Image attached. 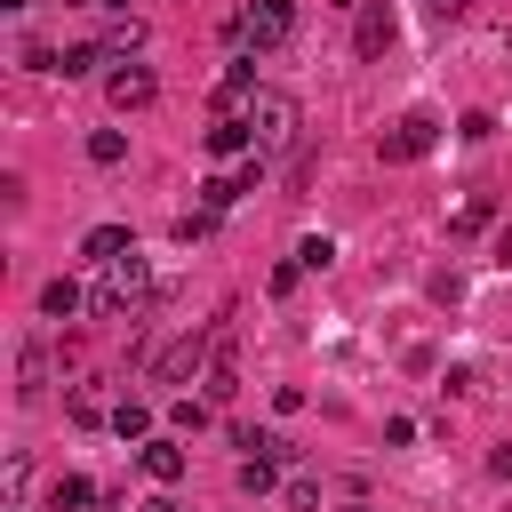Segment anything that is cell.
Here are the masks:
<instances>
[{
  "instance_id": "24",
  "label": "cell",
  "mask_w": 512,
  "mask_h": 512,
  "mask_svg": "<svg viewBox=\"0 0 512 512\" xmlns=\"http://www.w3.org/2000/svg\"><path fill=\"white\" fill-rule=\"evenodd\" d=\"M200 232H216V208H184L176 216V240H200Z\"/></svg>"
},
{
  "instance_id": "27",
  "label": "cell",
  "mask_w": 512,
  "mask_h": 512,
  "mask_svg": "<svg viewBox=\"0 0 512 512\" xmlns=\"http://www.w3.org/2000/svg\"><path fill=\"white\" fill-rule=\"evenodd\" d=\"M280 496H288V504H296V512H312V504H320V480H288V488H280Z\"/></svg>"
},
{
  "instance_id": "13",
  "label": "cell",
  "mask_w": 512,
  "mask_h": 512,
  "mask_svg": "<svg viewBox=\"0 0 512 512\" xmlns=\"http://www.w3.org/2000/svg\"><path fill=\"white\" fill-rule=\"evenodd\" d=\"M88 504H96V488H88L80 472H56V480H48V512H88Z\"/></svg>"
},
{
  "instance_id": "20",
  "label": "cell",
  "mask_w": 512,
  "mask_h": 512,
  "mask_svg": "<svg viewBox=\"0 0 512 512\" xmlns=\"http://www.w3.org/2000/svg\"><path fill=\"white\" fill-rule=\"evenodd\" d=\"M104 48H112V56H136V48H144V24H136V16H112Z\"/></svg>"
},
{
  "instance_id": "28",
  "label": "cell",
  "mask_w": 512,
  "mask_h": 512,
  "mask_svg": "<svg viewBox=\"0 0 512 512\" xmlns=\"http://www.w3.org/2000/svg\"><path fill=\"white\" fill-rule=\"evenodd\" d=\"M424 8H432V16H440V24H448V16H464V8H472V0H424Z\"/></svg>"
},
{
  "instance_id": "29",
  "label": "cell",
  "mask_w": 512,
  "mask_h": 512,
  "mask_svg": "<svg viewBox=\"0 0 512 512\" xmlns=\"http://www.w3.org/2000/svg\"><path fill=\"white\" fill-rule=\"evenodd\" d=\"M488 472H496V480H512V448H496V456H488Z\"/></svg>"
},
{
  "instance_id": "6",
  "label": "cell",
  "mask_w": 512,
  "mask_h": 512,
  "mask_svg": "<svg viewBox=\"0 0 512 512\" xmlns=\"http://www.w3.org/2000/svg\"><path fill=\"white\" fill-rule=\"evenodd\" d=\"M152 96H160L152 64H112V72H104V104H112V112H144Z\"/></svg>"
},
{
  "instance_id": "34",
  "label": "cell",
  "mask_w": 512,
  "mask_h": 512,
  "mask_svg": "<svg viewBox=\"0 0 512 512\" xmlns=\"http://www.w3.org/2000/svg\"><path fill=\"white\" fill-rule=\"evenodd\" d=\"M352 512H368V504H352Z\"/></svg>"
},
{
  "instance_id": "21",
  "label": "cell",
  "mask_w": 512,
  "mask_h": 512,
  "mask_svg": "<svg viewBox=\"0 0 512 512\" xmlns=\"http://www.w3.org/2000/svg\"><path fill=\"white\" fill-rule=\"evenodd\" d=\"M16 376H24V400H32V392L48 384V352H40V344H24V352H16Z\"/></svg>"
},
{
  "instance_id": "4",
  "label": "cell",
  "mask_w": 512,
  "mask_h": 512,
  "mask_svg": "<svg viewBox=\"0 0 512 512\" xmlns=\"http://www.w3.org/2000/svg\"><path fill=\"white\" fill-rule=\"evenodd\" d=\"M432 144H440V120H432V112H400V120L376 136V160H392V168H400V160H424Z\"/></svg>"
},
{
  "instance_id": "3",
  "label": "cell",
  "mask_w": 512,
  "mask_h": 512,
  "mask_svg": "<svg viewBox=\"0 0 512 512\" xmlns=\"http://www.w3.org/2000/svg\"><path fill=\"white\" fill-rule=\"evenodd\" d=\"M248 128H256V152H288L296 144V96L288 88H256L248 96Z\"/></svg>"
},
{
  "instance_id": "31",
  "label": "cell",
  "mask_w": 512,
  "mask_h": 512,
  "mask_svg": "<svg viewBox=\"0 0 512 512\" xmlns=\"http://www.w3.org/2000/svg\"><path fill=\"white\" fill-rule=\"evenodd\" d=\"M496 264H512V224H504V232H496Z\"/></svg>"
},
{
  "instance_id": "26",
  "label": "cell",
  "mask_w": 512,
  "mask_h": 512,
  "mask_svg": "<svg viewBox=\"0 0 512 512\" xmlns=\"http://www.w3.org/2000/svg\"><path fill=\"white\" fill-rule=\"evenodd\" d=\"M456 136H464V144H488V136H496V120H488V112H464V120H456Z\"/></svg>"
},
{
  "instance_id": "32",
  "label": "cell",
  "mask_w": 512,
  "mask_h": 512,
  "mask_svg": "<svg viewBox=\"0 0 512 512\" xmlns=\"http://www.w3.org/2000/svg\"><path fill=\"white\" fill-rule=\"evenodd\" d=\"M0 8H32V0H0Z\"/></svg>"
},
{
  "instance_id": "11",
  "label": "cell",
  "mask_w": 512,
  "mask_h": 512,
  "mask_svg": "<svg viewBox=\"0 0 512 512\" xmlns=\"http://www.w3.org/2000/svg\"><path fill=\"white\" fill-rule=\"evenodd\" d=\"M80 256H88V264H120V256H136V232H128V224H96V232L80 240Z\"/></svg>"
},
{
  "instance_id": "19",
  "label": "cell",
  "mask_w": 512,
  "mask_h": 512,
  "mask_svg": "<svg viewBox=\"0 0 512 512\" xmlns=\"http://www.w3.org/2000/svg\"><path fill=\"white\" fill-rule=\"evenodd\" d=\"M208 416H216V400H208V392H200V400H192V392H184V400H176V408H168V424H176V432H200V424H208Z\"/></svg>"
},
{
  "instance_id": "25",
  "label": "cell",
  "mask_w": 512,
  "mask_h": 512,
  "mask_svg": "<svg viewBox=\"0 0 512 512\" xmlns=\"http://www.w3.org/2000/svg\"><path fill=\"white\" fill-rule=\"evenodd\" d=\"M240 488H248V496H272V464L248 456V464H240Z\"/></svg>"
},
{
  "instance_id": "15",
  "label": "cell",
  "mask_w": 512,
  "mask_h": 512,
  "mask_svg": "<svg viewBox=\"0 0 512 512\" xmlns=\"http://www.w3.org/2000/svg\"><path fill=\"white\" fill-rule=\"evenodd\" d=\"M64 408H72V424H112V408H104V392H96V384H72V400H64Z\"/></svg>"
},
{
  "instance_id": "33",
  "label": "cell",
  "mask_w": 512,
  "mask_h": 512,
  "mask_svg": "<svg viewBox=\"0 0 512 512\" xmlns=\"http://www.w3.org/2000/svg\"><path fill=\"white\" fill-rule=\"evenodd\" d=\"M104 8H128V0H104Z\"/></svg>"
},
{
  "instance_id": "12",
  "label": "cell",
  "mask_w": 512,
  "mask_h": 512,
  "mask_svg": "<svg viewBox=\"0 0 512 512\" xmlns=\"http://www.w3.org/2000/svg\"><path fill=\"white\" fill-rule=\"evenodd\" d=\"M80 304H88V288H80V280H72V272H56V280H48V288H40V312H48V320H72V312H80Z\"/></svg>"
},
{
  "instance_id": "17",
  "label": "cell",
  "mask_w": 512,
  "mask_h": 512,
  "mask_svg": "<svg viewBox=\"0 0 512 512\" xmlns=\"http://www.w3.org/2000/svg\"><path fill=\"white\" fill-rule=\"evenodd\" d=\"M88 160H96V168H120V160H128V136H120V128H96V136H88Z\"/></svg>"
},
{
  "instance_id": "8",
  "label": "cell",
  "mask_w": 512,
  "mask_h": 512,
  "mask_svg": "<svg viewBox=\"0 0 512 512\" xmlns=\"http://www.w3.org/2000/svg\"><path fill=\"white\" fill-rule=\"evenodd\" d=\"M400 40V24H392V0H360V16H352V48L360 56H384Z\"/></svg>"
},
{
  "instance_id": "23",
  "label": "cell",
  "mask_w": 512,
  "mask_h": 512,
  "mask_svg": "<svg viewBox=\"0 0 512 512\" xmlns=\"http://www.w3.org/2000/svg\"><path fill=\"white\" fill-rule=\"evenodd\" d=\"M488 216H496V208H488V200H464V208H456V216H448V232H488Z\"/></svg>"
},
{
  "instance_id": "10",
  "label": "cell",
  "mask_w": 512,
  "mask_h": 512,
  "mask_svg": "<svg viewBox=\"0 0 512 512\" xmlns=\"http://www.w3.org/2000/svg\"><path fill=\"white\" fill-rule=\"evenodd\" d=\"M200 392L224 408L232 392H240V352H232V336H216V352H208V376H200Z\"/></svg>"
},
{
  "instance_id": "9",
  "label": "cell",
  "mask_w": 512,
  "mask_h": 512,
  "mask_svg": "<svg viewBox=\"0 0 512 512\" xmlns=\"http://www.w3.org/2000/svg\"><path fill=\"white\" fill-rule=\"evenodd\" d=\"M200 144H208V160H248V152H256V128H248L240 112H216Z\"/></svg>"
},
{
  "instance_id": "2",
  "label": "cell",
  "mask_w": 512,
  "mask_h": 512,
  "mask_svg": "<svg viewBox=\"0 0 512 512\" xmlns=\"http://www.w3.org/2000/svg\"><path fill=\"white\" fill-rule=\"evenodd\" d=\"M296 32V0H248L240 16H232V40L248 48V56H264V48H280Z\"/></svg>"
},
{
  "instance_id": "16",
  "label": "cell",
  "mask_w": 512,
  "mask_h": 512,
  "mask_svg": "<svg viewBox=\"0 0 512 512\" xmlns=\"http://www.w3.org/2000/svg\"><path fill=\"white\" fill-rule=\"evenodd\" d=\"M104 56H112L104 40H80V48H64V80H88V72H96Z\"/></svg>"
},
{
  "instance_id": "22",
  "label": "cell",
  "mask_w": 512,
  "mask_h": 512,
  "mask_svg": "<svg viewBox=\"0 0 512 512\" xmlns=\"http://www.w3.org/2000/svg\"><path fill=\"white\" fill-rule=\"evenodd\" d=\"M240 448H256L264 464H288L296 448H288V432H240Z\"/></svg>"
},
{
  "instance_id": "18",
  "label": "cell",
  "mask_w": 512,
  "mask_h": 512,
  "mask_svg": "<svg viewBox=\"0 0 512 512\" xmlns=\"http://www.w3.org/2000/svg\"><path fill=\"white\" fill-rule=\"evenodd\" d=\"M296 264H304V272H328V264H336V240H328V232H304V240H296Z\"/></svg>"
},
{
  "instance_id": "30",
  "label": "cell",
  "mask_w": 512,
  "mask_h": 512,
  "mask_svg": "<svg viewBox=\"0 0 512 512\" xmlns=\"http://www.w3.org/2000/svg\"><path fill=\"white\" fill-rule=\"evenodd\" d=\"M136 512H176V504H168V488H160V496H144V504H136Z\"/></svg>"
},
{
  "instance_id": "14",
  "label": "cell",
  "mask_w": 512,
  "mask_h": 512,
  "mask_svg": "<svg viewBox=\"0 0 512 512\" xmlns=\"http://www.w3.org/2000/svg\"><path fill=\"white\" fill-rule=\"evenodd\" d=\"M112 432H120V440H152V408H144L136 392H128V400H112Z\"/></svg>"
},
{
  "instance_id": "7",
  "label": "cell",
  "mask_w": 512,
  "mask_h": 512,
  "mask_svg": "<svg viewBox=\"0 0 512 512\" xmlns=\"http://www.w3.org/2000/svg\"><path fill=\"white\" fill-rule=\"evenodd\" d=\"M136 464H144V480H152V488H176L192 456H184V440H168V432H152V440H136Z\"/></svg>"
},
{
  "instance_id": "1",
  "label": "cell",
  "mask_w": 512,
  "mask_h": 512,
  "mask_svg": "<svg viewBox=\"0 0 512 512\" xmlns=\"http://www.w3.org/2000/svg\"><path fill=\"white\" fill-rule=\"evenodd\" d=\"M144 296H152V272H144V256H120V264H96L88 312H96V320H136V312H144Z\"/></svg>"
},
{
  "instance_id": "5",
  "label": "cell",
  "mask_w": 512,
  "mask_h": 512,
  "mask_svg": "<svg viewBox=\"0 0 512 512\" xmlns=\"http://www.w3.org/2000/svg\"><path fill=\"white\" fill-rule=\"evenodd\" d=\"M208 352H216V336H176L168 352H152V384H192V376H208Z\"/></svg>"
}]
</instances>
